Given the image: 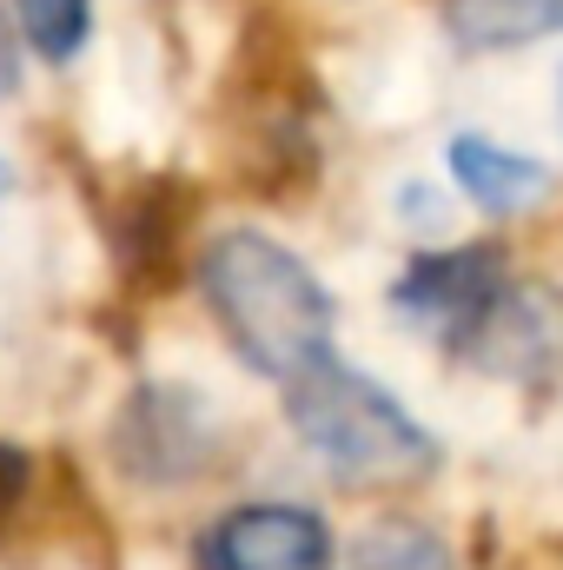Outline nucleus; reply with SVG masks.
<instances>
[{
	"label": "nucleus",
	"mask_w": 563,
	"mask_h": 570,
	"mask_svg": "<svg viewBox=\"0 0 563 570\" xmlns=\"http://www.w3.org/2000/svg\"><path fill=\"white\" fill-rule=\"evenodd\" d=\"M199 285H206V305H213L226 345L253 372L292 385L298 372L332 358V292L292 246L253 233V226H233L206 246Z\"/></svg>",
	"instance_id": "nucleus-1"
},
{
	"label": "nucleus",
	"mask_w": 563,
	"mask_h": 570,
	"mask_svg": "<svg viewBox=\"0 0 563 570\" xmlns=\"http://www.w3.org/2000/svg\"><path fill=\"white\" fill-rule=\"evenodd\" d=\"M285 419L352 484H412L437 464V438L365 372L345 358H318L285 385Z\"/></svg>",
	"instance_id": "nucleus-2"
},
{
	"label": "nucleus",
	"mask_w": 563,
	"mask_h": 570,
	"mask_svg": "<svg viewBox=\"0 0 563 570\" xmlns=\"http://www.w3.org/2000/svg\"><path fill=\"white\" fill-rule=\"evenodd\" d=\"M497 292H504L497 246H457V253H424V259H412L398 273V285H392V305L412 325L451 332V345H464L471 325L497 305Z\"/></svg>",
	"instance_id": "nucleus-3"
},
{
	"label": "nucleus",
	"mask_w": 563,
	"mask_h": 570,
	"mask_svg": "<svg viewBox=\"0 0 563 570\" xmlns=\"http://www.w3.org/2000/svg\"><path fill=\"white\" fill-rule=\"evenodd\" d=\"M213 405L192 392V385H146L140 399L120 412V464L134 478H192L213 451Z\"/></svg>",
	"instance_id": "nucleus-4"
},
{
	"label": "nucleus",
	"mask_w": 563,
	"mask_h": 570,
	"mask_svg": "<svg viewBox=\"0 0 563 570\" xmlns=\"http://www.w3.org/2000/svg\"><path fill=\"white\" fill-rule=\"evenodd\" d=\"M206 570H325L332 531L305 504H239L199 538Z\"/></svg>",
	"instance_id": "nucleus-5"
},
{
	"label": "nucleus",
	"mask_w": 563,
	"mask_h": 570,
	"mask_svg": "<svg viewBox=\"0 0 563 570\" xmlns=\"http://www.w3.org/2000/svg\"><path fill=\"white\" fill-rule=\"evenodd\" d=\"M464 352L491 372H544L563 358V305L551 292H497V305L471 325Z\"/></svg>",
	"instance_id": "nucleus-6"
},
{
	"label": "nucleus",
	"mask_w": 563,
	"mask_h": 570,
	"mask_svg": "<svg viewBox=\"0 0 563 570\" xmlns=\"http://www.w3.org/2000/svg\"><path fill=\"white\" fill-rule=\"evenodd\" d=\"M451 179L464 186V199H477L484 213H524L531 199L551 193V166L517 153V146H497L484 134H457L451 140Z\"/></svg>",
	"instance_id": "nucleus-7"
},
{
	"label": "nucleus",
	"mask_w": 563,
	"mask_h": 570,
	"mask_svg": "<svg viewBox=\"0 0 563 570\" xmlns=\"http://www.w3.org/2000/svg\"><path fill=\"white\" fill-rule=\"evenodd\" d=\"M444 33L471 53H511L563 33V0H444Z\"/></svg>",
	"instance_id": "nucleus-8"
},
{
	"label": "nucleus",
	"mask_w": 563,
	"mask_h": 570,
	"mask_svg": "<svg viewBox=\"0 0 563 570\" xmlns=\"http://www.w3.org/2000/svg\"><path fill=\"white\" fill-rule=\"evenodd\" d=\"M345 570H457V564H451L437 531H424L412 518H385V524H372L352 544V564Z\"/></svg>",
	"instance_id": "nucleus-9"
},
{
	"label": "nucleus",
	"mask_w": 563,
	"mask_h": 570,
	"mask_svg": "<svg viewBox=\"0 0 563 570\" xmlns=\"http://www.w3.org/2000/svg\"><path fill=\"white\" fill-rule=\"evenodd\" d=\"M13 13H20L27 47L53 67H67L93 33V0H13Z\"/></svg>",
	"instance_id": "nucleus-10"
},
{
	"label": "nucleus",
	"mask_w": 563,
	"mask_h": 570,
	"mask_svg": "<svg viewBox=\"0 0 563 570\" xmlns=\"http://www.w3.org/2000/svg\"><path fill=\"white\" fill-rule=\"evenodd\" d=\"M27 471H33L27 451H20V444H0V518L27 498Z\"/></svg>",
	"instance_id": "nucleus-11"
},
{
	"label": "nucleus",
	"mask_w": 563,
	"mask_h": 570,
	"mask_svg": "<svg viewBox=\"0 0 563 570\" xmlns=\"http://www.w3.org/2000/svg\"><path fill=\"white\" fill-rule=\"evenodd\" d=\"M7 94H20V47H13V27H7V13H0V100Z\"/></svg>",
	"instance_id": "nucleus-12"
},
{
	"label": "nucleus",
	"mask_w": 563,
	"mask_h": 570,
	"mask_svg": "<svg viewBox=\"0 0 563 570\" xmlns=\"http://www.w3.org/2000/svg\"><path fill=\"white\" fill-rule=\"evenodd\" d=\"M0 193H7V166H0Z\"/></svg>",
	"instance_id": "nucleus-13"
}]
</instances>
